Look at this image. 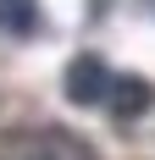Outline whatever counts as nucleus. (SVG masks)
<instances>
[{"label":"nucleus","instance_id":"nucleus-1","mask_svg":"<svg viewBox=\"0 0 155 160\" xmlns=\"http://www.w3.org/2000/svg\"><path fill=\"white\" fill-rule=\"evenodd\" d=\"M6 155H17V160H94V149L67 127H28L22 138L6 144Z\"/></svg>","mask_w":155,"mask_h":160},{"label":"nucleus","instance_id":"nucleus-2","mask_svg":"<svg viewBox=\"0 0 155 160\" xmlns=\"http://www.w3.org/2000/svg\"><path fill=\"white\" fill-rule=\"evenodd\" d=\"M111 83H116V78H111V66L100 61V55H72L61 88H67V99H72L78 111H94V105L111 99Z\"/></svg>","mask_w":155,"mask_h":160},{"label":"nucleus","instance_id":"nucleus-3","mask_svg":"<svg viewBox=\"0 0 155 160\" xmlns=\"http://www.w3.org/2000/svg\"><path fill=\"white\" fill-rule=\"evenodd\" d=\"M105 111L116 116V122H139V116H150V111H155V83H150V78H139V72L116 78V83H111Z\"/></svg>","mask_w":155,"mask_h":160},{"label":"nucleus","instance_id":"nucleus-4","mask_svg":"<svg viewBox=\"0 0 155 160\" xmlns=\"http://www.w3.org/2000/svg\"><path fill=\"white\" fill-rule=\"evenodd\" d=\"M0 33H11V39L39 33V0H0Z\"/></svg>","mask_w":155,"mask_h":160}]
</instances>
